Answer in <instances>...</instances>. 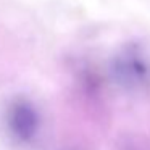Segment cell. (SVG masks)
<instances>
[{
	"mask_svg": "<svg viewBox=\"0 0 150 150\" xmlns=\"http://www.w3.org/2000/svg\"><path fill=\"white\" fill-rule=\"evenodd\" d=\"M7 121L10 131L16 136V139L23 142L31 140L39 129V116L36 110L31 103L23 100H16L11 105V108L8 110Z\"/></svg>",
	"mask_w": 150,
	"mask_h": 150,
	"instance_id": "cell-1",
	"label": "cell"
}]
</instances>
